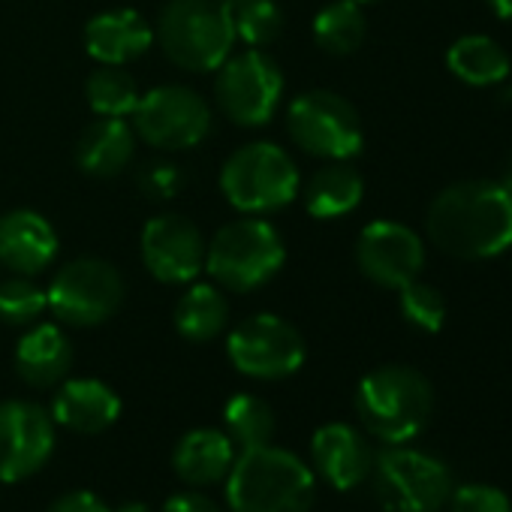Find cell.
<instances>
[{
    "mask_svg": "<svg viewBox=\"0 0 512 512\" xmlns=\"http://www.w3.org/2000/svg\"><path fill=\"white\" fill-rule=\"evenodd\" d=\"M425 232L455 260H491L512 247V193L497 178L455 181L431 199Z\"/></svg>",
    "mask_w": 512,
    "mask_h": 512,
    "instance_id": "1",
    "label": "cell"
},
{
    "mask_svg": "<svg viewBox=\"0 0 512 512\" xmlns=\"http://www.w3.org/2000/svg\"><path fill=\"white\" fill-rule=\"evenodd\" d=\"M223 482L229 512H311L317 500L314 470L275 443L241 449Z\"/></svg>",
    "mask_w": 512,
    "mask_h": 512,
    "instance_id": "2",
    "label": "cell"
},
{
    "mask_svg": "<svg viewBox=\"0 0 512 512\" xmlns=\"http://www.w3.org/2000/svg\"><path fill=\"white\" fill-rule=\"evenodd\" d=\"M356 413L371 437L386 446L410 443L425 431L434 413L428 377L410 365H380L356 386Z\"/></svg>",
    "mask_w": 512,
    "mask_h": 512,
    "instance_id": "3",
    "label": "cell"
},
{
    "mask_svg": "<svg viewBox=\"0 0 512 512\" xmlns=\"http://www.w3.org/2000/svg\"><path fill=\"white\" fill-rule=\"evenodd\" d=\"M287 263V244L275 223L244 214L214 232L205 244V272L229 293L266 287Z\"/></svg>",
    "mask_w": 512,
    "mask_h": 512,
    "instance_id": "4",
    "label": "cell"
},
{
    "mask_svg": "<svg viewBox=\"0 0 512 512\" xmlns=\"http://www.w3.org/2000/svg\"><path fill=\"white\" fill-rule=\"evenodd\" d=\"M154 40L175 67L214 73L232 55L235 31L217 0H169L157 19Z\"/></svg>",
    "mask_w": 512,
    "mask_h": 512,
    "instance_id": "5",
    "label": "cell"
},
{
    "mask_svg": "<svg viewBox=\"0 0 512 512\" xmlns=\"http://www.w3.org/2000/svg\"><path fill=\"white\" fill-rule=\"evenodd\" d=\"M296 160L275 142H253L232 151L220 169V190L241 214H275L299 196Z\"/></svg>",
    "mask_w": 512,
    "mask_h": 512,
    "instance_id": "6",
    "label": "cell"
},
{
    "mask_svg": "<svg viewBox=\"0 0 512 512\" xmlns=\"http://www.w3.org/2000/svg\"><path fill=\"white\" fill-rule=\"evenodd\" d=\"M374 491L386 512H437L449 503V467L419 449L386 446L374 455Z\"/></svg>",
    "mask_w": 512,
    "mask_h": 512,
    "instance_id": "7",
    "label": "cell"
},
{
    "mask_svg": "<svg viewBox=\"0 0 512 512\" xmlns=\"http://www.w3.org/2000/svg\"><path fill=\"white\" fill-rule=\"evenodd\" d=\"M287 130L305 154L323 160H353L365 142L356 106L326 88L305 91L290 103Z\"/></svg>",
    "mask_w": 512,
    "mask_h": 512,
    "instance_id": "8",
    "label": "cell"
},
{
    "mask_svg": "<svg viewBox=\"0 0 512 512\" xmlns=\"http://www.w3.org/2000/svg\"><path fill=\"white\" fill-rule=\"evenodd\" d=\"M220 112L238 127H263L275 118L284 97V73L263 49L229 55L214 82Z\"/></svg>",
    "mask_w": 512,
    "mask_h": 512,
    "instance_id": "9",
    "label": "cell"
},
{
    "mask_svg": "<svg viewBox=\"0 0 512 512\" xmlns=\"http://www.w3.org/2000/svg\"><path fill=\"white\" fill-rule=\"evenodd\" d=\"M46 299L49 311L61 323L91 329L112 320L124 305V278L112 263L97 260V256H82L52 278Z\"/></svg>",
    "mask_w": 512,
    "mask_h": 512,
    "instance_id": "10",
    "label": "cell"
},
{
    "mask_svg": "<svg viewBox=\"0 0 512 512\" xmlns=\"http://www.w3.org/2000/svg\"><path fill=\"white\" fill-rule=\"evenodd\" d=\"M232 368L253 380L293 377L308 356L302 332L278 314H253L226 338Z\"/></svg>",
    "mask_w": 512,
    "mask_h": 512,
    "instance_id": "11",
    "label": "cell"
},
{
    "mask_svg": "<svg viewBox=\"0 0 512 512\" xmlns=\"http://www.w3.org/2000/svg\"><path fill=\"white\" fill-rule=\"evenodd\" d=\"M136 139L160 151H187L211 133V106L187 85H160L139 97L133 109Z\"/></svg>",
    "mask_w": 512,
    "mask_h": 512,
    "instance_id": "12",
    "label": "cell"
},
{
    "mask_svg": "<svg viewBox=\"0 0 512 512\" xmlns=\"http://www.w3.org/2000/svg\"><path fill=\"white\" fill-rule=\"evenodd\" d=\"M55 452V419L22 398L0 401V482H22L46 467Z\"/></svg>",
    "mask_w": 512,
    "mask_h": 512,
    "instance_id": "13",
    "label": "cell"
},
{
    "mask_svg": "<svg viewBox=\"0 0 512 512\" xmlns=\"http://www.w3.org/2000/svg\"><path fill=\"white\" fill-rule=\"evenodd\" d=\"M359 272L386 290H401L425 269V241L398 220H374L356 238Z\"/></svg>",
    "mask_w": 512,
    "mask_h": 512,
    "instance_id": "14",
    "label": "cell"
},
{
    "mask_svg": "<svg viewBox=\"0 0 512 512\" xmlns=\"http://www.w3.org/2000/svg\"><path fill=\"white\" fill-rule=\"evenodd\" d=\"M142 263L160 284H193L205 272V238L181 214H160L142 229Z\"/></svg>",
    "mask_w": 512,
    "mask_h": 512,
    "instance_id": "15",
    "label": "cell"
},
{
    "mask_svg": "<svg viewBox=\"0 0 512 512\" xmlns=\"http://www.w3.org/2000/svg\"><path fill=\"white\" fill-rule=\"evenodd\" d=\"M311 458L314 470L338 491H353L374 470V449L368 437L347 422L317 428L311 437Z\"/></svg>",
    "mask_w": 512,
    "mask_h": 512,
    "instance_id": "16",
    "label": "cell"
},
{
    "mask_svg": "<svg viewBox=\"0 0 512 512\" xmlns=\"http://www.w3.org/2000/svg\"><path fill=\"white\" fill-rule=\"evenodd\" d=\"M58 256V232L31 208L0 214V266L13 275H40Z\"/></svg>",
    "mask_w": 512,
    "mask_h": 512,
    "instance_id": "17",
    "label": "cell"
},
{
    "mask_svg": "<svg viewBox=\"0 0 512 512\" xmlns=\"http://www.w3.org/2000/svg\"><path fill=\"white\" fill-rule=\"evenodd\" d=\"M121 416V398L118 392L94 377H76L64 380L52 401V419L55 425L76 431V434H100L112 428Z\"/></svg>",
    "mask_w": 512,
    "mask_h": 512,
    "instance_id": "18",
    "label": "cell"
},
{
    "mask_svg": "<svg viewBox=\"0 0 512 512\" xmlns=\"http://www.w3.org/2000/svg\"><path fill=\"white\" fill-rule=\"evenodd\" d=\"M154 43V28L136 10H106L85 25V49L106 67L142 58Z\"/></svg>",
    "mask_w": 512,
    "mask_h": 512,
    "instance_id": "19",
    "label": "cell"
},
{
    "mask_svg": "<svg viewBox=\"0 0 512 512\" xmlns=\"http://www.w3.org/2000/svg\"><path fill=\"white\" fill-rule=\"evenodd\" d=\"M73 368V344L55 323H34L16 344V374L34 389H52Z\"/></svg>",
    "mask_w": 512,
    "mask_h": 512,
    "instance_id": "20",
    "label": "cell"
},
{
    "mask_svg": "<svg viewBox=\"0 0 512 512\" xmlns=\"http://www.w3.org/2000/svg\"><path fill=\"white\" fill-rule=\"evenodd\" d=\"M235 443L220 428H193L172 449V467L181 482L193 488L217 485L235 464Z\"/></svg>",
    "mask_w": 512,
    "mask_h": 512,
    "instance_id": "21",
    "label": "cell"
},
{
    "mask_svg": "<svg viewBox=\"0 0 512 512\" xmlns=\"http://www.w3.org/2000/svg\"><path fill=\"white\" fill-rule=\"evenodd\" d=\"M136 154V130L124 118H100L88 124L76 142V163L94 178H115Z\"/></svg>",
    "mask_w": 512,
    "mask_h": 512,
    "instance_id": "22",
    "label": "cell"
},
{
    "mask_svg": "<svg viewBox=\"0 0 512 512\" xmlns=\"http://www.w3.org/2000/svg\"><path fill=\"white\" fill-rule=\"evenodd\" d=\"M365 196V181L350 160H329L305 184V208L317 220H335L359 208Z\"/></svg>",
    "mask_w": 512,
    "mask_h": 512,
    "instance_id": "23",
    "label": "cell"
},
{
    "mask_svg": "<svg viewBox=\"0 0 512 512\" xmlns=\"http://www.w3.org/2000/svg\"><path fill=\"white\" fill-rule=\"evenodd\" d=\"M449 73L470 88H494L512 76L506 49L485 34H464L446 49Z\"/></svg>",
    "mask_w": 512,
    "mask_h": 512,
    "instance_id": "24",
    "label": "cell"
},
{
    "mask_svg": "<svg viewBox=\"0 0 512 512\" xmlns=\"http://www.w3.org/2000/svg\"><path fill=\"white\" fill-rule=\"evenodd\" d=\"M175 329L190 344L214 341L229 320V305L214 284H193L175 305Z\"/></svg>",
    "mask_w": 512,
    "mask_h": 512,
    "instance_id": "25",
    "label": "cell"
},
{
    "mask_svg": "<svg viewBox=\"0 0 512 512\" xmlns=\"http://www.w3.org/2000/svg\"><path fill=\"white\" fill-rule=\"evenodd\" d=\"M368 19L356 0H332L314 16V40L326 55H353L365 43Z\"/></svg>",
    "mask_w": 512,
    "mask_h": 512,
    "instance_id": "26",
    "label": "cell"
},
{
    "mask_svg": "<svg viewBox=\"0 0 512 512\" xmlns=\"http://www.w3.org/2000/svg\"><path fill=\"white\" fill-rule=\"evenodd\" d=\"M275 428H278L275 410L260 395L238 392L223 407V431L238 449H253V446L272 443Z\"/></svg>",
    "mask_w": 512,
    "mask_h": 512,
    "instance_id": "27",
    "label": "cell"
},
{
    "mask_svg": "<svg viewBox=\"0 0 512 512\" xmlns=\"http://www.w3.org/2000/svg\"><path fill=\"white\" fill-rule=\"evenodd\" d=\"M85 97L88 106L100 115V118H127L133 115L136 103H139V85L133 76H127L121 67H100L88 76L85 82Z\"/></svg>",
    "mask_w": 512,
    "mask_h": 512,
    "instance_id": "28",
    "label": "cell"
},
{
    "mask_svg": "<svg viewBox=\"0 0 512 512\" xmlns=\"http://www.w3.org/2000/svg\"><path fill=\"white\" fill-rule=\"evenodd\" d=\"M235 40L247 43L250 49L272 46L284 31V10L275 0H244L241 7L229 13Z\"/></svg>",
    "mask_w": 512,
    "mask_h": 512,
    "instance_id": "29",
    "label": "cell"
},
{
    "mask_svg": "<svg viewBox=\"0 0 512 512\" xmlns=\"http://www.w3.org/2000/svg\"><path fill=\"white\" fill-rule=\"evenodd\" d=\"M49 308L46 290L28 275L0 281V323L7 326H34Z\"/></svg>",
    "mask_w": 512,
    "mask_h": 512,
    "instance_id": "30",
    "label": "cell"
},
{
    "mask_svg": "<svg viewBox=\"0 0 512 512\" xmlns=\"http://www.w3.org/2000/svg\"><path fill=\"white\" fill-rule=\"evenodd\" d=\"M398 308H401V317L419 329V332H440L443 323H446V299L443 293L428 284V281H410L398 290Z\"/></svg>",
    "mask_w": 512,
    "mask_h": 512,
    "instance_id": "31",
    "label": "cell"
},
{
    "mask_svg": "<svg viewBox=\"0 0 512 512\" xmlns=\"http://www.w3.org/2000/svg\"><path fill=\"white\" fill-rule=\"evenodd\" d=\"M449 512H512V503L506 491H500L497 485L470 482V485L452 488Z\"/></svg>",
    "mask_w": 512,
    "mask_h": 512,
    "instance_id": "32",
    "label": "cell"
},
{
    "mask_svg": "<svg viewBox=\"0 0 512 512\" xmlns=\"http://www.w3.org/2000/svg\"><path fill=\"white\" fill-rule=\"evenodd\" d=\"M139 187L154 199H169L184 187V175L172 163H151L139 172Z\"/></svg>",
    "mask_w": 512,
    "mask_h": 512,
    "instance_id": "33",
    "label": "cell"
},
{
    "mask_svg": "<svg viewBox=\"0 0 512 512\" xmlns=\"http://www.w3.org/2000/svg\"><path fill=\"white\" fill-rule=\"evenodd\" d=\"M46 512H112V506L106 500H100V494L76 488V491L61 494Z\"/></svg>",
    "mask_w": 512,
    "mask_h": 512,
    "instance_id": "34",
    "label": "cell"
},
{
    "mask_svg": "<svg viewBox=\"0 0 512 512\" xmlns=\"http://www.w3.org/2000/svg\"><path fill=\"white\" fill-rule=\"evenodd\" d=\"M160 512H223L208 494H199V491H178L172 494Z\"/></svg>",
    "mask_w": 512,
    "mask_h": 512,
    "instance_id": "35",
    "label": "cell"
},
{
    "mask_svg": "<svg viewBox=\"0 0 512 512\" xmlns=\"http://www.w3.org/2000/svg\"><path fill=\"white\" fill-rule=\"evenodd\" d=\"M485 4H488V10H491L497 19L512 22V0H485Z\"/></svg>",
    "mask_w": 512,
    "mask_h": 512,
    "instance_id": "36",
    "label": "cell"
},
{
    "mask_svg": "<svg viewBox=\"0 0 512 512\" xmlns=\"http://www.w3.org/2000/svg\"><path fill=\"white\" fill-rule=\"evenodd\" d=\"M112 512H154V509L148 503H142V500H127V503L115 506Z\"/></svg>",
    "mask_w": 512,
    "mask_h": 512,
    "instance_id": "37",
    "label": "cell"
},
{
    "mask_svg": "<svg viewBox=\"0 0 512 512\" xmlns=\"http://www.w3.org/2000/svg\"><path fill=\"white\" fill-rule=\"evenodd\" d=\"M497 184L503 187V190H509L512 193V157L503 163V169H500V178H497Z\"/></svg>",
    "mask_w": 512,
    "mask_h": 512,
    "instance_id": "38",
    "label": "cell"
},
{
    "mask_svg": "<svg viewBox=\"0 0 512 512\" xmlns=\"http://www.w3.org/2000/svg\"><path fill=\"white\" fill-rule=\"evenodd\" d=\"M217 4H220V7H223L226 13H232L235 7H241V4H244V0H217Z\"/></svg>",
    "mask_w": 512,
    "mask_h": 512,
    "instance_id": "39",
    "label": "cell"
},
{
    "mask_svg": "<svg viewBox=\"0 0 512 512\" xmlns=\"http://www.w3.org/2000/svg\"><path fill=\"white\" fill-rule=\"evenodd\" d=\"M356 4H377V0H356Z\"/></svg>",
    "mask_w": 512,
    "mask_h": 512,
    "instance_id": "40",
    "label": "cell"
},
{
    "mask_svg": "<svg viewBox=\"0 0 512 512\" xmlns=\"http://www.w3.org/2000/svg\"><path fill=\"white\" fill-rule=\"evenodd\" d=\"M509 250H512V247H509Z\"/></svg>",
    "mask_w": 512,
    "mask_h": 512,
    "instance_id": "41",
    "label": "cell"
},
{
    "mask_svg": "<svg viewBox=\"0 0 512 512\" xmlns=\"http://www.w3.org/2000/svg\"><path fill=\"white\" fill-rule=\"evenodd\" d=\"M509 79H512V76H509Z\"/></svg>",
    "mask_w": 512,
    "mask_h": 512,
    "instance_id": "42",
    "label": "cell"
}]
</instances>
